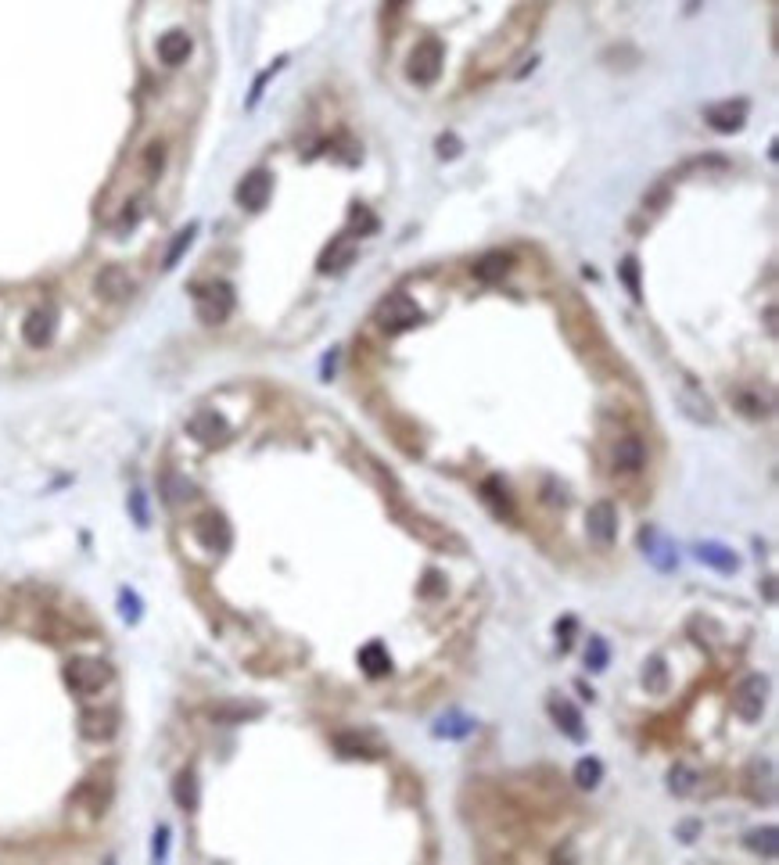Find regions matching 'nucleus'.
Returning a JSON list of instances; mask_svg holds the SVG:
<instances>
[{"instance_id": "1", "label": "nucleus", "mask_w": 779, "mask_h": 865, "mask_svg": "<svg viewBox=\"0 0 779 865\" xmlns=\"http://www.w3.org/2000/svg\"><path fill=\"white\" fill-rule=\"evenodd\" d=\"M65 682L72 693L79 697H90V693H101L108 682H112V664L97 661V657H76L65 664Z\"/></svg>"}, {"instance_id": "2", "label": "nucleus", "mask_w": 779, "mask_h": 865, "mask_svg": "<svg viewBox=\"0 0 779 865\" xmlns=\"http://www.w3.org/2000/svg\"><path fill=\"white\" fill-rule=\"evenodd\" d=\"M769 704V679L765 675H747L740 679V686L733 689V711L744 718V722H758L762 711Z\"/></svg>"}, {"instance_id": "3", "label": "nucleus", "mask_w": 779, "mask_h": 865, "mask_svg": "<svg viewBox=\"0 0 779 865\" xmlns=\"http://www.w3.org/2000/svg\"><path fill=\"white\" fill-rule=\"evenodd\" d=\"M442 61H446V47L439 40H431V36L421 40L413 47V54H410V79L417 86H431L439 79V72H442Z\"/></svg>"}, {"instance_id": "4", "label": "nucleus", "mask_w": 779, "mask_h": 865, "mask_svg": "<svg viewBox=\"0 0 779 865\" xmlns=\"http://www.w3.org/2000/svg\"><path fill=\"white\" fill-rule=\"evenodd\" d=\"M195 302H198V316L205 323H223L231 316V309H234V291H231V284L220 281V284L195 291Z\"/></svg>"}, {"instance_id": "5", "label": "nucleus", "mask_w": 779, "mask_h": 865, "mask_svg": "<svg viewBox=\"0 0 779 865\" xmlns=\"http://www.w3.org/2000/svg\"><path fill=\"white\" fill-rule=\"evenodd\" d=\"M421 320H424V312H421L406 294H392V298L381 305V327H385L388 334H403V330L417 327Z\"/></svg>"}, {"instance_id": "6", "label": "nucleus", "mask_w": 779, "mask_h": 865, "mask_svg": "<svg viewBox=\"0 0 779 865\" xmlns=\"http://www.w3.org/2000/svg\"><path fill=\"white\" fill-rule=\"evenodd\" d=\"M187 431L195 435V442H202V446H209V449H216V446H227V442H231V424H227V420H223L216 410H202L198 417H191Z\"/></svg>"}, {"instance_id": "7", "label": "nucleus", "mask_w": 779, "mask_h": 865, "mask_svg": "<svg viewBox=\"0 0 779 865\" xmlns=\"http://www.w3.org/2000/svg\"><path fill=\"white\" fill-rule=\"evenodd\" d=\"M747 112H751V104H747L744 97H737V101H719V104H711V108L704 112V119H708L711 130H719V133H737V130L747 122Z\"/></svg>"}, {"instance_id": "8", "label": "nucleus", "mask_w": 779, "mask_h": 865, "mask_svg": "<svg viewBox=\"0 0 779 865\" xmlns=\"http://www.w3.org/2000/svg\"><path fill=\"white\" fill-rule=\"evenodd\" d=\"M585 528L600 546H611L618 539V510L611 503H593L585 514Z\"/></svg>"}, {"instance_id": "9", "label": "nucleus", "mask_w": 779, "mask_h": 865, "mask_svg": "<svg viewBox=\"0 0 779 865\" xmlns=\"http://www.w3.org/2000/svg\"><path fill=\"white\" fill-rule=\"evenodd\" d=\"M195 536H198V543L205 546V550H216V554H223V550H231V525L220 518V514H205V518H198L195 521Z\"/></svg>"}, {"instance_id": "10", "label": "nucleus", "mask_w": 779, "mask_h": 865, "mask_svg": "<svg viewBox=\"0 0 779 865\" xmlns=\"http://www.w3.org/2000/svg\"><path fill=\"white\" fill-rule=\"evenodd\" d=\"M269 191H273L269 173H266V169H256V173H249V176L238 184V202H241L249 212H259L262 205L269 202Z\"/></svg>"}, {"instance_id": "11", "label": "nucleus", "mask_w": 779, "mask_h": 865, "mask_svg": "<svg viewBox=\"0 0 779 865\" xmlns=\"http://www.w3.org/2000/svg\"><path fill=\"white\" fill-rule=\"evenodd\" d=\"M115 729H119V715H115L112 707L83 711V718H79V733H83L86 740H94V743H101V740H112V736H115Z\"/></svg>"}, {"instance_id": "12", "label": "nucleus", "mask_w": 779, "mask_h": 865, "mask_svg": "<svg viewBox=\"0 0 779 865\" xmlns=\"http://www.w3.org/2000/svg\"><path fill=\"white\" fill-rule=\"evenodd\" d=\"M54 327H58V320H54L50 309H32V312L25 316V323H22V338H25L32 348H43V345H50Z\"/></svg>"}, {"instance_id": "13", "label": "nucleus", "mask_w": 779, "mask_h": 865, "mask_svg": "<svg viewBox=\"0 0 779 865\" xmlns=\"http://www.w3.org/2000/svg\"><path fill=\"white\" fill-rule=\"evenodd\" d=\"M549 715H553V722L560 725V733H564L567 740H575V743H585L582 711H578L575 704H567V700H549Z\"/></svg>"}, {"instance_id": "14", "label": "nucleus", "mask_w": 779, "mask_h": 865, "mask_svg": "<svg viewBox=\"0 0 779 865\" xmlns=\"http://www.w3.org/2000/svg\"><path fill=\"white\" fill-rule=\"evenodd\" d=\"M108 797H112V783H108L104 776H90V779H83V787L72 794V801H76V805L83 801V805H86L94 815H97V812H104Z\"/></svg>"}, {"instance_id": "15", "label": "nucleus", "mask_w": 779, "mask_h": 865, "mask_svg": "<svg viewBox=\"0 0 779 865\" xmlns=\"http://www.w3.org/2000/svg\"><path fill=\"white\" fill-rule=\"evenodd\" d=\"M130 291H133V281H130V274H126L122 266H104V270L97 274V294H101V298L119 302V298H126Z\"/></svg>"}, {"instance_id": "16", "label": "nucleus", "mask_w": 779, "mask_h": 865, "mask_svg": "<svg viewBox=\"0 0 779 865\" xmlns=\"http://www.w3.org/2000/svg\"><path fill=\"white\" fill-rule=\"evenodd\" d=\"M511 266H514V256H511V252H489V256H482V259L475 263V277H478L482 284H496V281H503V277L511 274Z\"/></svg>"}, {"instance_id": "17", "label": "nucleus", "mask_w": 779, "mask_h": 865, "mask_svg": "<svg viewBox=\"0 0 779 865\" xmlns=\"http://www.w3.org/2000/svg\"><path fill=\"white\" fill-rule=\"evenodd\" d=\"M614 464L621 467V471H639L643 464H647V449H643V442H639V435H625V438H618V446H614Z\"/></svg>"}, {"instance_id": "18", "label": "nucleus", "mask_w": 779, "mask_h": 865, "mask_svg": "<svg viewBox=\"0 0 779 865\" xmlns=\"http://www.w3.org/2000/svg\"><path fill=\"white\" fill-rule=\"evenodd\" d=\"M159 58H162L166 65H180V61H187V58H191V36L180 32V29L166 32V36L159 40Z\"/></svg>"}, {"instance_id": "19", "label": "nucleus", "mask_w": 779, "mask_h": 865, "mask_svg": "<svg viewBox=\"0 0 779 865\" xmlns=\"http://www.w3.org/2000/svg\"><path fill=\"white\" fill-rule=\"evenodd\" d=\"M697 561H704V564H711V568H719V572H737V568H740L737 554L726 550L722 543H701V546H697Z\"/></svg>"}, {"instance_id": "20", "label": "nucleus", "mask_w": 779, "mask_h": 865, "mask_svg": "<svg viewBox=\"0 0 779 865\" xmlns=\"http://www.w3.org/2000/svg\"><path fill=\"white\" fill-rule=\"evenodd\" d=\"M359 664H363L367 675H388V671H392V657L385 653L381 643H367V646L359 650Z\"/></svg>"}, {"instance_id": "21", "label": "nucleus", "mask_w": 779, "mask_h": 865, "mask_svg": "<svg viewBox=\"0 0 779 865\" xmlns=\"http://www.w3.org/2000/svg\"><path fill=\"white\" fill-rule=\"evenodd\" d=\"M173 797H177V805H180L184 812H195V808H198V779H195L191 769H184V772L177 776V783H173Z\"/></svg>"}, {"instance_id": "22", "label": "nucleus", "mask_w": 779, "mask_h": 865, "mask_svg": "<svg viewBox=\"0 0 779 865\" xmlns=\"http://www.w3.org/2000/svg\"><path fill=\"white\" fill-rule=\"evenodd\" d=\"M755 855H762V859H776V851H779V841H776V830L773 826H765V830H755V833H747V841H744Z\"/></svg>"}, {"instance_id": "23", "label": "nucleus", "mask_w": 779, "mask_h": 865, "mask_svg": "<svg viewBox=\"0 0 779 865\" xmlns=\"http://www.w3.org/2000/svg\"><path fill=\"white\" fill-rule=\"evenodd\" d=\"M352 263V248H349V241L345 238H338L327 252H323V259H320V270L323 274H331V270H345Z\"/></svg>"}, {"instance_id": "24", "label": "nucleus", "mask_w": 779, "mask_h": 865, "mask_svg": "<svg viewBox=\"0 0 779 865\" xmlns=\"http://www.w3.org/2000/svg\"><path fill=\"white\" fill-rule=\"evenodd\" d=\"M600 776H603V765H600L596 758H582V761L575 765V783H578L582 790H593V787L600 783Z\"/></svg>"}, {"instance_id": "25", "label": "nucleus", "mask_w": 779, "mask_h": 865, "mask_svg": "<svg viewBox=\"0 0 779 865\" xmlns=\"http://www.w3.org/2000/svg\"><path fill=\"white\" fill-rule=\"evenodd\" d=\"M334 743H338V751H341L345 758H377V751H370L363 736H352V733H341V736H338Z\"/></svg>"}, {"instance_id": "26", "label": "nucleus", "mask_w": 779, "mask_h": 865, "mask_svg": "<svg viewBox=\"0 0 779 865\" xmlns=\"http://www.w3.org/2000/svg\"><path fill=\"white\" fill-rule=\"evenodd\" d=\"M485 500L493 503L496 514H511V496H507V485L500 478H489L485 482Z\"/></svg>"}, {"instance_id": "27", "label": "nucleus", "mask_w": 779, "mask_h": 865, "mask_svg": "<svg viewBox=\"0 0 779 865\" xmlns=\"http://www.w3.org/2000/svg\"><path fill=\"white\" fill-rule=\"evenodd\" d=\"M195 234H198V227H195V223H191L187 230H180V238H177V241L169 245V252H166V270H173V266L180 263V256L187 252V245L195 241Z\"/></svg>"}, {"instance_id": "28", "label": "nucleus", "mask_w": 779, "mask_h": 865, "mask_svg": "<svg viewBox=\"0 0 779 865\" xmlns=\"http://www.w3.org/2000/svg\"><path fill=\"white\" fill-rule=\"evenodd\" d=\"M643 682H647V689L650 693H665V686H668V671H665V661H650L647 664V671H643Z\"/></svg>"}, {"instance_id": "29", "label": "nucleus", "mask_w": 779, "mask_h": 865, "mask_svg": "<svg viewBox=\"0 0 779 865\" xmlns=\"http://www.w3.org/2000/svg\"><path fill=\"white\" fill-rule=\"evenodd\" d=\"M475 729V722L471 718H464V715H449V718H442V725L435 729L439 736H467Z\"/></svg>"}, {"instance_id": "30", "label": "nucleus", "mask_w": 779, "mask_h": 865, "mask_svg": "<svg viewBox=\"0 0 779 865\" xmlns=\"http://www.w3.org/2000/svg\"><path fill=\"white\" fill-rule=\"evenodd\" d=\"M607 657H611V653H607V643H603L600 635H593V639H589V650H585L589 668H593V671H603V668H607Z\"/></svg>"}, {"instance_id": "31", "label": "nucleus", "mask_w": 779, "mask_h": 865, "mask_svg": "<svg viewBox=\"0 0 779 865\" xmlns=\"http://www.w3.org/2000/svg\"><path fill=\"white\" fill-rule=\"evenodd\" d=\"M668 787H672L675 794H690V790L697 787V772H693V769H686V765H679V769H672V779H668Z\"/></svg>"}, {"instance_id": "32", "label": "nucleus", "mask_w": 779, "mask_h": 865, "mask_svg": "<svg viewBox=\"0 0 779 865\" xmlns=\"http://www.w3.org/2000/svg\"><path fill=\"white\" fill-rule=\"evenodd\" d=\"M245 715H259V707H213V718L227 722V718H245Z\"/></svg>"}, {"instance_id": "33", "label": "nucleus", "mask_w": 779, "mask_h": 865, "mask_svg": "<svg viewBox=\"0 0 779 865\" xmlns=\"http://www.w3.org/2000/svg\"><path fill=\"white\" fill-rule=\"evenodd\" d=\"M130 507H133V518H137V525L144 528V525H148V507H144V492H133V496H130Z\"/></svg>"}, {"instance_id": "34", "label": "nucleus", "mask_w": 779, "mask_h": 865, "mask_svg": "<svg viewBox=\"0 0 779 865\" xmlns=\"http://www.w3.org/2000/svg\"><path fill=\"white\" fill-rule=\"evenodd\" d=\"M439 155H442V158H457V155H460V140H457V137H442V140H439Z\"/></svg>"}, {"instance_id": "35", "label": "nucleus", "mask_w": 779, "mask_h": 865, "mask_svg": "<svg viewBox=\"0 0 779 865\" xmlns=\"http://www.w3.org/2000/svg\"><path fill=\"white\" fill-rule=\"evenodd\" d=\"M122 614H126L130 621H137V617H140V603H137V596H133V592H122Z\"/></svg>"}, {"instance_id": "36", "label": "nucleus", "mask_w": 779, "mask_h": 865, "mask_svg": "<svg viewBox=\"0 0 779 865\" xmlns=\"http://www.w3.org/2000/svg\"><path fill=\"white\" fill-rule=\"evenodd\" d=\"M621 277L629 281V288L636 291L639 284H636V259H625V266H621Z\"/></svg>"}, {"instance_id": "37", "label": "nucleus", "mask_w": 779, "mask_h": 865, "mask_svg": "<svg viewBox=\"0 0 779 865\" xmlns=\"http://www.w3.org/2000/svg\"><path fill=\"white\" fill-rule=\"evenodd\" d=\"M166 837H169L166 830H159V833H155V859H166Z\"/></svg>"}]
</instances>
